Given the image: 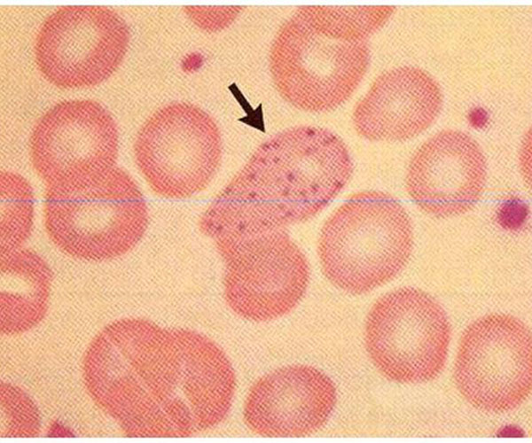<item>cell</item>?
<instances>
[{
    "label": "cell",
    "instance_id": "1",
    "mask_svg": "<svg viewBox=\"0 0 532 443\" xmlns=\"http://www.w3.org/2000/svg\"><path fill=\"white\" fill-rule=\"evenodd\" d=\"M343 140L327 128L297 126L263 142L201 214L200 231L216 250L306 222L351 178Z\"/></svg>",
    "mask_w": 532,
    "mask_h": 443
},
{
    "label": "cell",
    "instance_id": "2",
    "mask_svg": "<svg viewBox=\"0 0 532 443\" xmlns=\"http://www.w3.org/2000/svg\"><path fill=\"white\" fill-rule=\"evenodd\" d=\"M394 11L388 5H306L295 10L278 30L270 50V72L280 97L314 113L344 104L368 69L366 40Z\"/></svg>",
    "mask_w": 532,
    "mask_h": 443
},
{
    "label": "cell",
    "instance_id": "3",
    "mask_svg": "<svg viewBox=\"0 0 532 443\" xmlns=\"http://www.w3.org/2000/svg\"><path fill=\"white\" fill-rule=\"evenodd\" d=\"M413 226L392 196L356 193L325 222L317 242L322 272L339 289L369 292L395 277L413 249Z\"/></svg>",
    "mask_w": 532,
    "mask_h": 443
},
{
    "label": "cell",
    "instance_id": "4",
    "mask_svg": "<svg viewBox=\"0 0 532 443\" xmlns=\"http://www.w3.org/2000/svg\"><path fill=\"white\" fill-rule=\"evenodd\" d=\"M147 225L145 200L119 167L45 190V231L74 257L102 260L121 256L140 241Z\"/></svg>",
    "mask_w": 532,
    "mask_h": 443
},
{
    "label": "cell",
    "instance_id": "5",
    "mask_svg": "<svg viewBox=\"0 0 532 443\" xmlns=\"http://www.w3.org/2000/svg\"><path fill=\"white\" fill-rule=\"evenodd\" d=\"M137 168L157 195L183 199L204 190L222 160L215 120L197 105L174 102L155 111L133 146Z\"/></svg>",
    "mask_w": 532,
    "mask_h": 443
},
{
    "label": "cell",
    "instance_id": "6",
    "mask_svg": "<svg viewBox=\"0 0 532 443\" xmlns=\"http://www.w3.org/2000/svg\"><path fill=\"white\" fill-rule=\"evenodd\" d=\"M367 352L378 370L402 384L437 377L444 368L450 324L428 293L403 287L379 298L365 322Z\"/></svg>",
    "mask_w": 532,
    "mask_h": 443
},
{
    "label": "cell",
    "instance_id": "7",
    "mask_svg": "<svg viewBox=\"0 0 532 443\" xmlns=\"http://www.w3.org/2000/svg\"><path fill=\"white\" fill-rule=\"evenodd\" d=\"M129 41V27L114 10L62 6L40 27L34 44L35 60L51 84L62 89L89 88L116 71Z\"/></svg>",
    "mask_w": 532,
    "mask_h": 443
},
{
    "label": "cell",
    "instance_id": "8",
    "mask_svg": "<svg viewBox=\"0 0 532 443\" xmlns=\"http://www.w3.org/2000/svg\"><path fill=\"white\" fill-rule=\"evenodd\" d=\"M528 328L511 315L490 314L464 331L455 361L454 379L473 407L503 413L519 407L532 385Z\"/></svg>",
    "mask_w": 532,
    "mask_h": 443
},
{
    "label": "cell",
    "instance_id": "9",
    "mask_svg": "<svg viewBox=\"0 0 532 443\" xmlns=\"http://www.w3.org/2000/svg\"><path fill=\"white\" fill-rule=\"evenodd\" d=\"M217 252L224 261L225 301L244 319L268 322L281 317L307 291L309 262L286 229L250 237Z\"/></svg>",
    "mask_w": 532,
    "mask_h": 443
},
{
    "label": "cell",
    "instance_id": "10",
    "mask_svg": "<svg viewBox=\"0 0 532 443\" xmlns=\"http://www.w3.org/2000/svg\"><path fill=\"white\" fill-rule=\"evenodd\" d=\"M119 151L115 120L89 99L63 101L35 124L31 164L46 188L74 183L114 167Z\"/></svg>",
    "mask_w": 532,
    "mask_h": 443
},
{
    "label": "cell",
    "instance_id": "11",
    "mask_svg": "<svg viewBox=\"0 0 532 443\" xmlns=\"http://www.w3.org/2000/svg\"><path fill=\"white\" fill-rule=\"evenodd\" d=\"M486 178V158L479 144L463 131L447 129L426 140L411 157L406 190L422 211L448 218L475 206Z\"/></svg>",
    "mask_w": 532,
    "mask_h": 443
},
{
    "label": "cell",
    "instance_id": "12",
    "mask_svg": "<svg viewBox=\"0 0 532 443\" xmlns=\"http://www.w3.org/2000/svg\"><path fill=\"white\" fill-rule=\"evenodd\" d=\"M335 402L336 388L325 373L307 364L288 365L253 385L244 404V421L260 435H309L325 424Z\"/></svg>",
    "mask_w": 532,
    "mask_h": 443
},
{
    "label": "cell",
    "instance_id": "13",
    "mask_svg": "<svg viewBox=\"0 0 532 443\" xmlns=\"http://www.w3.org/2000/svg\"><path fill=\"white\" fill-rule=\"evenodd\" d=\"M442 106L436 80L412 66L381 74L355 107L356 133L370 141L403 142L426 130Z\"/></svg>",
    "mask_w": 532,
    "mask_h": 443
},
{
    "label": "cell",
    "instance_id": "14",
    "mask_svg": "<svg viewBox=\"0 0 532 443\" xmlns=\"http://www.w3.org/2000/svg\"><path fill=\"white\" fill-rule=\"evenodd\" d=\"M1 256L2 322L11 328L30 326L46 311L51 271L29 250L17 249Z\"/></svg>",
    "mask_w": 532,
    "mask_h": 443
},
{
    "label": "cell",
    "instance_id": "15",
    "mask_svg": "<svg viewBox=\"0 0 532 443\" xmlns=\"http://www.w3.org/2000/svg\"><path fill=\"white\" fill-rule=\"evenodd\" d=\"M1 188V254L17 250L29 237L34 217V192L14 172L3 171Z\"/></svg>",
    "mask_w": 532,
    "mask_h": 443
},
{
    "label": "cell",
    "instance_id": "16",
    "mask_svg": "<svg viewBox=\"0 0 532 443\" xmlns=\"http://www.w3.org/2000/svg\"><path fill=\"white\" fill-rule=\"evenodd\" d=\"M184 12L190 19L200 28L207 31H216L231 24L239 15L240 7L187 6Z\"/></svg>",
    "mask_w": 532,
    "mask_h": 443
}]
</instances>
